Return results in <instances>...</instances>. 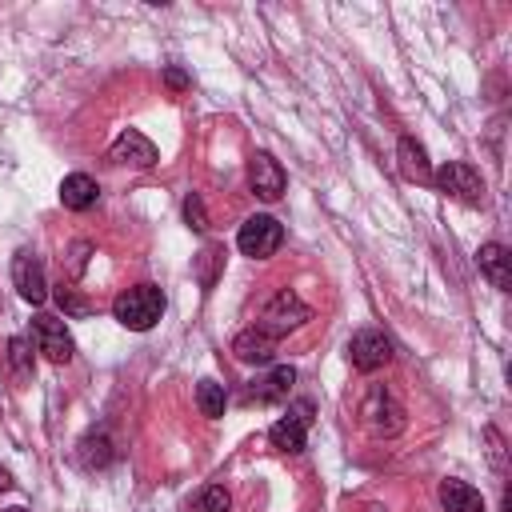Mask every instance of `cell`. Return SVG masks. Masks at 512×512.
<instances>
[{"label": "cell", "mask_w": 512, "mask_h": 512, "mask_svg": "<svg viewBox=\"0 0 512 512\" xmlns=\"http://www.w3.org/2000/svg\"><path fill=\"white\" fill-rule=\"evenodd\" d=\"M308 424H312V400H296V404L288 408V416H280V420L268 428L272 448H280V452H300L304 440H308Z\"/></svg>", "instance_id": "52a82bcc"}, {"label": "cell", "mask_w": 512, "mask_h": 512, "mask_svg": "<svg viewBox=\"0 0 512 512\" xmlns=\"http://www.w3.org/2000/svg\"><path fill=\"white\" fill-rule=\"evenodd\" d=\"M56 300H60V308H64V312H72V316H88V312H92V304H88V300H80L72 288H60V292H56Z\"/></svg>", "instance_id": "cb8c5ba5"}, {"label": "cell", "mask_w": 512, "mask_h": 512, "mask_svg": "<svg viewBox=\"0 0 512 512\" xmlns=\"http://www.w3.org/2000/svg\"><path fill=\"white\" fill-rule=\"evenodd\" d=\"M348 360H352L356 372H376L392 360V340L380 328H360L348 344Z\"/></svg>", "instance_id": "ba28073f"}, {"label": "cell", "mask_w": 512, "mask_h": 512, "mask_svg": "<svg viewBox=\"0 0 512 512\" xmlns=\"http://www.w3.org/2000/svg\"><path fill=\"white\" fill-rule=\"evenodd\" d=\"M108 160H112V164H128V168H152V164H156V144H152L144 132L128 128V132H120L116 144L108 148Z\"/></svg>", "instance_id": "8fae6325"}, {"label": "cell", "mask_w": 512, "mask_h": 512, "mask_svg": "<svg viewBox=\"0 0 512 512\" xmlns=\"http://www.w3.org/2000/svg\"><path fill=\"white\" fill-rule=\"evenodd\" d=\"M112 316L132 328V332H148L160 316H164V292L156 284H132L124 292H116L112 300Z\"/></svg>", "instance_id": "6da1fadb"}, {"label": "cell", "mask_w": 512, "mask_h": 512, "mask_svg": "<svg viewBox=\"0 0 512 512\" xmlns=\"http://www.w3.org/2000/svg\"><path fill=\"white\" fill-rule=\"evenodd\" d=\"M96 200H100V188H96V180H92V176L72 172V176H64V180H60V204H64V208L84 212V208H92Z\"/></svg>", "instance_id": "9a60e30c"}, {"label": "cell", "mask_w": 512, "mask_h": 512, "mask_svg": "<svg viewBox=\"0 0 512 512\" xmlns=\"http://www.w3.org/2000/svg\"><path fill=\"white\" fill-rule=\"evenodd\" d=\"M224 404H228V396H224V384H216V380H200L196 384V408L204 412V416H224Z\"/></svg>", "instance_id": "d6986e66"}, {"label": "cell", "mask_w": 512, "mask_h": 512, "mask_svg": "<svg viewBox=\"0 0 512 512\" xmlns=\"http://www.w3.org/2000/svg\"><path fill=\"white\" fill-rule=\"evenodd\" d=\"M396 160H400V172L416 184H432V164H428V152L424 144H416L412 136H400L396 144Z\"/></svg>", "instance_id": "5bb4252c"}, {"label": "cell", "mask_w": 512, "mask_h": 512, "mask_svg": "<svg viewBox=\"0 0 512 512\" xmlns=\"http://www.w3.org/2000/svg\"><path fill=\"white\" fill-rule=\"evenodd\" d=\"M288 176L280 168V160L272 152H252L248 156V188L260 196V200H280Z\"/></svg>", "instance_id": "9c48e42d"}, {"label": "cell", "mask_w": 512, "mask_h": 512, "mask_svg": "<svg viewBox=\"0 0 512 512\" xmlns=\"http://www.w3.org/2000/svg\"><path fill=\"white\" fill-rule=\"evenodd\" d=\"M184 220H188L196 232H204V228H208V212H204V200H200V192H192V196L184 200Z\"/></svg>", "instance_id": "603a6c76"}, {"label": "cell", "mask_w": 512, "mask_h": 512, "mask_svg": "<svg viewBox=\"0 0 512 512\" xmlns=\"http://www.w3.org/2000/svg\"><path fill=\"white\" fill-rule=\"evenodd\" d=\"M12 284L28 304H44L48 300V280H44V264L36 260V252H16L12 256Z\"/></svg>", "instance_id": "30bf717a"}, {"label": "cell", "mask_w": 512, "mask_h": 512, "mask_svg": "<svg viewBox=\"0 0 512 512\" xmlns=\"http://www.w3.org/2000/svg\"><path fill=\"white\" fill-rule=\"evenodd\" d=\"M8 512H24V508H8Z\"/></svg>", "instance_id": "4316f807"}, {"label": "cell", "mask_w": 512, "mask_h": 512, "mask_svg": "<svg viewBox=\"0 0 512 512\" xmlns=\"http://www.w3.org/2000/svg\"><path fill=\"white\" fill-rule=\"evenodd\" d=\"M476 264H480V272L488 276V284H492V288L508 292V284H512V272H508V248H504V244L488 240V244L476 252Z\"/></svg>", "instance_id": "2e32d148"}, {"label": "cell", "mask_w": 512, "mask_h": 512, "mask_svg": "<svg viewBox=\"0 0 512 512\" xmlns=\"http://www.w3.org/2000/svg\"><path fill=\"white\" fill-rule=\"evenodd\" d=\"M12 488V472L8 468H0V492H8Z\"/></svg>", "instance_id": "484cf974"}, {"label": "cell", "mask_w": 512, "mask_h": 512, "mask_svg": "<svg viewBox=\"0 0 512 512\" xmlns=\"http://www.w3.org/2000/svg\"><path fill=\"white\" fill-rule=\"evenodd\" d=\"M8 368L16 380H28L32 376V344L24 336H12L8 340Z\"/></svg>", "instance_id": "44dd1931"}, {"label": "cell", "mask_w": 512, "mask_h": 512, "mask_svg": "<svg viewBox=\"0 0 512 512\" xmlns=\"http://www.w3.org/2000/svg\"><path fill=\"white\" fill-rule=\"evenodd\" d=\"M236 244H240L244 256L268 260V256L284 244V228H280L276 216H248V220L240 224V232H236Z\"/></svg>", "instance_id": "5b68a950"}, {"label": "cell", "mask_w": 512, "mask_h": 512, "mask_svg": "<svg viewBox=\"0 0 512 512\" xmlns=\"http://www.w3.org/2000/svg\"><path fill=\"white\" fill-rule=\"evenodd\" d=\"M164 84H168V88H172V92H180V88H184V84H188V76H184V72H180V68H168V72H164Z\"/></svg>", "instance_id": "d4e9b609"}, {"label": "cell", "mask_w": 512, "mask_h": 512, "mask_svg": "<svg viewBox=\"0 0 512 512\" xmlns=\"http://www.w3.org/2000/svg\"><path fill=\"white\" fill-rule=\"evenodd\" d=\"M112 456H116V452H112L108 432H88V436L80 440V464H84V468H104Z\"/></svg>", "instance_id": "ac0fdd59"}, {"label": "cell", "mask_w": 512, "mask_h": 512, "mask_svg": "<svg viewBox=\"0 0 512 512\" xmlns=\"http://www.w3.org/2000/svg\"><path fill=\"white\" fill-rule=\"evenodd\" d=\"M360 420H364V428L372 436H396V432H404L408 412H404V404L384 384H372L368 396L360 400Z\"/></svg>", "instance_id": "7a4b0ae2"}, {"label": "cell", "mask_w": 512, "mask_h": 512, "mask_svg": "<svg viewBox=\"0 0 512 512\" xmlns=\"http://www.w3.org/2000/svg\"><path fill=\"white\" fill-rule=\"evenodd\" d=\"M32 340H36V352H44V360H52V364H68L72 352H76L64 320L52 316V312H36L32 316Z\"/></svg>", "instance_id": "8992f818"}, {"label": "cell", "mask_w": 512, "mask_h": 512, "mask_svg": "<svg viewBox=\"0 0 512 512\" xmlns=\"http://www.w3.org/2000/svg\"><path fill=\"white\" fill-rule=\"evenodd\" d=\"M440 504H444V512H484V496L464 480H444Z\"/></svg>", "instance_id": "e0dca14e"}, {"label": "cell", "mask_w": 512, "mask_h": 512, "mask_svg": "<svg viewBox=\"0 0 512 512\" xmlns=\"http://www.w3.org/2000/svg\"><path fill=\"white\" fill-rule=\"evenodd\" d=\"M312 316V308L292 292V288H280L264 308H260V320H256V328L260 332H268V336H288L292 328H300L304 320Z\"/></svg>", "instance_id": "3957f363"}, {"label": "cell", "mask_w": 512, "mask_h": 512, "mask_svg": "<svg viewBox=\"0 0 512 512\" xmlns=\"http://www.w3.org/2000/svg\"><path fill=\"white\" fill-rule=\"evenodd\" d=\"M432 184H436L444 196H452V200L484 204V180H480V172H476L472 164H464V160H448V164H440V168L432 172Z\"/></svg>", "instance_id": "277c9868"}, {"label": "cell", "mask_w": 512, "mask_h": 512, "mask_svg": "<svg viewBox=\"0 0 512 512\" xmlns=\"http://www.w3.org/2000/svg\"><path fill=\"white\" fill-rule=\"evenodd\" d=\"M228 508H232V496L220 484H212V488H204L196 496V512H228Z\"/></svg>", "instance_id": "7402d4cb"}, {"label": "cell", "mask_w": 512, "mask_h": 512, "mask_svg": "<svg viewBox=\"0 0 512 512\" xmlns=\"http://www.w3.org/2000/svg\"><path fill=\"white\" fill-rule=\"evenodd\" d=\"M232 356H236L240 364H272V356H276V336H268V332H260V328L252 324V328L236 332Z\"/></svg>", "instance_id": "7c38bea8"}, {"label": "cell", "mask_w": 512, "mask_h": 512, "mask_svg": "<svg viewBox=\"0 0 512 512\" xmlns=\"http://www.w3.org/2000/svg\"><path fill=\"white\" fill-rule=\"evenodd\" d=\"M220 264H224V248H220V244H204L200 256H196V280H200L204 288H212Z\"/></svg>", "instance_id": "ffe728a7"}, {"label": "cell", "mask_w": 512, "mask_h": 512, "mask_svg": "<svg viewBox=\"0 0 512 512\" xmlns=\"http://www.w3.org/2000/svg\"><path fill=\"white\" fill-rule=\"evenodd\" d=\"M292 384H296V368H292V364H276L268 376H260V380H252V384H248V400H256V404L284 400Z\"/></svg>", "instance_id": "4fadbf2b"}]
</instances>
